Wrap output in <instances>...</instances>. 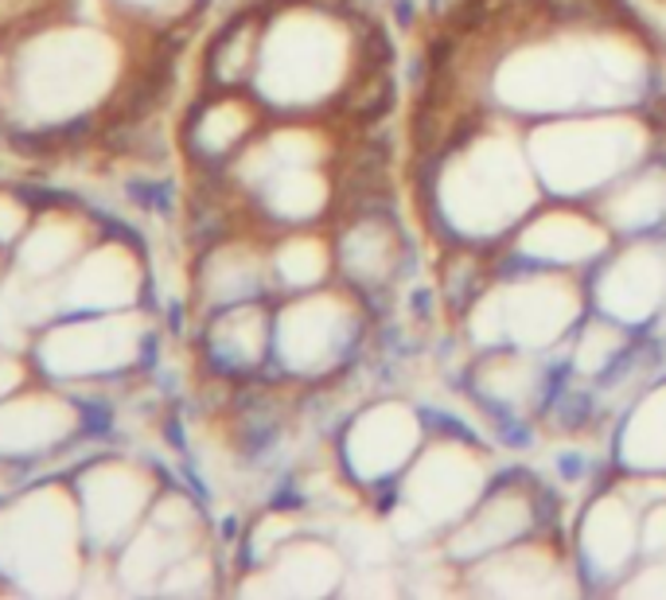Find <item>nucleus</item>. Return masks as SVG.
<instances>
[{"mask_svg":"<svg viewBox=\"0 0 666 600\" xmlns=\"http://www.w3.org/2000/svg\"><path fill=\"white\" fill-rule=\"evenodd\" d=\"M612 468L616 472H666V378H655L620 413Z\"/></svg>","mask_w":666,"mask_h":600,"instance_id":"nucleus-29","label":"nucleus"},{"mask_svg":"<svg viewBox=\"0 0 666 600\" xmlns=\"http://www.w3.org/2000/svg\"><path fill=\"white\" fill-rule=\"evenodd\" d=\"M542 530H558V499L550 495V487L526 472L495 475L483 499L436 542V550L448 565L464 569Z\"/></svg>","mask_w":666,"mask_h":600,"instance_id":"nucleus-12","label":"nucleus"},{"mask_svg":"<svg viewBox=\"0 0 666 600\" xmlns=\"http://www.w3.org/2000/svg\"><path fill=\"white\" fill-rule=\"evenodd\" d=\"M269 269H273V293L293 296L312 293L331 281L336 273V238L320 226H296L269 238Z\"/></svg>","mask_w":666,"mask_h":600,"instance_id":"nucleus-28","label":"nucleus"},{"mask_svg":"<svg viewBox=\"0 0 666 600\" xmlns=\"http://www.w3.org/2000/svg\"><path fill=\"white\" fill-rule=\"evenodd\" d=\"M94 565L71 480L20 484L0 499V589L59 597Z\"/></svg>","mask_w":666,"mask_h":600,"instance_id":"nucleus-5","label":"nucleus"},{"mask_svg":"<svg viewBox=\"0 0 666 600\" xmlns=\"http://www.w3.org/2000/svg\"><path fill=\"white\" fill-rule=\"evenodd\" d=\"M32 219H36V203L24 199V191L0 184V250L4 254L16 250V243L27 234Z\"/></svg>","mask_w":666,"mask_h":600,"instance_id":"nucleus-33","label":"nucleus"},{"mask_svg":"<svg viewBox=\"0 0 666 600\" xmlns=\"http://www.w3.org/2000/svg\"><path fill=\"white\" fill-rule=\"evenodd\" d=\"M261 24H266V9L254 4V9L234 12V16L214 32L203 55L207 90H249L254 71H258Z\"/></svg>","mask_w":666,"mask_h":600,"instance_id":"nucleus-30","label":"nucleus"},{"mask_svg":"<svg viewBox=\"0 0 666 600\" xmlns=\"http://www.w3.org/2000/svg\"><path fill=\"white\" fill-rule=\"evenodd\" d=\"M588 305L631 332H651L666 308V234L620 238L588 269Z\"/></svg>","mask_w":666,"mask_h":600,"instance_id":"nucleus-16","label":"nucleus"},{"mask_svg":"<svg viewBox=\"0 0 666 600\" xmlns=\"http://www.w3.org/2000/svg\"><path fill=\"white\" fill-rule=\"evenodd\" d=\"M616 597H635V600H666V554L658 557H640L631 565V574L616 585Z\"/></svg>","mask_w":666,"mask_h":600,"instance_id":"nucleus-34","label":"nucleus"},{"mask_svg":"<svg viewBox=\"0 0 666 600\" xmlns=\"http://www.w3.org/2000/svg\"><path fill=\"white\" fill-rule=\"evenodd\" d=\"M569 546H573V557H577L585 589L612 592L631 574V565L643 557L640 507L608 480L605 487H596L588 495V503L577 511V522L569 530Z\"/></svg>","mask_w":666,"mask_h":600,"instance_id":"nucleus-19","label":"nucleus"},{"mask_svg":"<svg viewBox=\"0 0 666 600\" xmlns=\"http://www.w3.org/2000/svg\"><path fill=\"white\" fill-rule=\"evenodd\" d=\"M620 243L608 223L596 215L593 203H565L542 199L518 231L503 243L506 266L561 269V273H588L605 261V254Z\"/></svg>","mask_w":666,"mask_h":600,"instance_id":"nucleus-15","label":"nucleus"},{"mask_svg":"<svg viewBox=\"0 0 666 600\" xmlns=\"http://www.w3.org/2000/svg\"><path fill=\"white\" fill-rule=\"evenodd\" d=\"M553 355H538V351H476L468 358V390L471 405L488 417V422L503 425H526L530 417H542L546 402L553 395Z\"/></svg>","mask_w":666,"mask_h":600,"instance_id":"nucleus-21","label":"nucleus"},{"mask_svg":"<svg viewBox=\"0 0 666 600\" xmlns=\"http://www.w3.org/2000/svg\"><path fill=\"white\" fill-rule=\"evenodd\" d=\"M429 433L425 413L401 395L366 398L343 425L331 445L339 468L363 495H383L401 480L418 452L425 448Z\"/></svg>","mask_w":666,"mask_h":600,"instance_id":"nucleus-10","label":"nucleus"},{"mask_svg":"<svg viewBox=\"0 0 666 600\" xmlns=\"http://www.w3.org/2000/svg\"><path fill=\"white\" fill-rule=\"evenodd\" d=\"M211 546V527L196 499L179 487H168L156 495L149 519L133 530L117 554H109V574L129 592H156L164 577L176 569L184 557Z\"/></svg>","mask_w":666,"mask_h":600,"instance_id":"nucleus-13","label":"nucleus"},{"mask_svg":"<svg viewBox=\"0 0 666 600\" xmlns=\"http://www.w3.org/2000/svg\"><path fill=\"white\" fill-rule=\"evenodd\" d=\"M351 577V557L339 542L301 530L266 562L246 565V581L238 589L273 592V597H331Z\"/></svg>","mask_w":666,"mask_h":600,"instance_id":"nucleus-25","label":"nucleus"},{"mask_svg":"<svg viewBox=\"0 0 666 600\" xmlns=\"http://www.w3.org/2000/svg\"><path fill=\"white\" fill-rule=\"evenodd\" d=\"M149 258L144 250L125 238V234L106 231L98 243L90 246L59 281H55V301L59 316L74 313H121V308H144L149 296ZM55 316V320H59Z\"/></svg>","mask_w":666,"mask_h":600,"instance_id":"nucleus-18","label":"nucleus"},{"mask_svg":"<svg viewBox=\"0 0 666 600\" xmlns=\"http://www.w3.org/2000/svg\"><path fill=\"white\" fill-rule=\"evenodd\" d=\"M156 323L144 308L121 313H74L44 323L32 336V358L39 378L82 390H106L125 383L149 363Z\"/></svg>","mask_w":666,"mask_h":600,"instance_id":"nucleus-9","label":"nucleus"},{"mask_svg":"<svg viewBox=\"0 0 666 600\" xmlns=\"http://www.w3.org/2000/svg\"><path fill=\"white\" fill-rule=\"evenodd\" d=\"M491 484L495 464L488 448L460 433H441L425 440L418 460L390 487V507L383 519L398 546L429 550L483 499Z\"/></svg>","mask_w":666,"mask_h":600,"instance_id":"nucleus-7","label":"nucleus"},{"mask_svg":"<svg viewBox=\"0 0 666 600\" xmlns=\"http://www.w3.org/2000/svg\"><path fill=\"white\" fill-rule=\"evenodd\" d=\"M141 71L117 20L51 16L24 27L0 63V114L24 137H71L109 117L129 79Z\"/></svg>","mask_w":666,"mask_h":600,"instance_id":"nucleus-1","label":"nucleus"},{"mask_svg":"<svg viewBox=\"0 0 666 600\" xmlns=\"http://www.w3.org/2000/svg\"><path fill=\"white\" fill-rule=\"evenodd\" d=\"M523 137L546 199L565 203H596V196L631 168L666 156V126L640 109L542 117Z\"/></svg>","mask_w":666,"mask_h":600,"instance_id":"nucleus-4","label":"nucleus"},{"mask_svg":"<svg viewBox=\"0 0 666 600\" xmlns=\"http://www.w3.org/2000/svg\"><path fill=\"white\" fill-rule=\"evenodd\" d=\"M635 336L631 328H623L620 320L605 313H588L577 323V332L569 336L565 343V375L577 378V383L596 386L605 375H612L620 367L628 351L635 348Z\"/></svg>","mask_w":666,"mask_h":600,"instance_id":"nucleus-31","label":"nucleus"},{"mask_svg":"<svg viewBox=\"0 0 666 600\" xmlns=\"http://www.w3.org/2000/svg\"><path fill=\"white\" fill-rule=\"evenodd\" d=\"M39 378L32 348H20V343L0 340V402L12 395H20L24 386H32Z\"/></svg>","mask_w":666,"mask_h":600,"instance_id":"nucleus-35","label":"nucleus"},{"mask_svg":"<svg viewBox=\"0 0 666 600\" xmlns=\"http://www.w3.org/2000/svg\"><path fill=\"white\" fill-rule=\"evenodd\" d=\"M371 63V39L359 36L351 12L320 0H284L266 9L249 90L269 114L312 117L343 106L347 90Z\"/></svg>","mask_w":666,"mask_h":600,"instance_id":"nucleus-3","label":"nucleus"},{"mask_svg":"<svg viewBox=\"0 0 666 600\" xmlns=\"http://www.w3.org/2000/svg\"><path fill=\"white\" fill-rule=\"evenodd\" d=\"M460 585L480 597H561V592L585 589L573 546L561 530H542L499 554L464 565Z\"/></svg>","mask_w":666,"mask_h":600,"instance_id":"nucleus-17","label":"nucleus"},{"mask_svg":"<svg viewBox=\"0 0 666 600\" xmlns=\"http://www.w3.org/2000/svg\"><path fill=\"white\" fill-rule=\"evenodd\" d=\"M199 358L207 375L249 383L273 367V296L214 308L199 320Z\"/></svg>","mask_w":666,"mask_h":600,"instance_id":"nucleus-24","label":"nucleus"},{"mask_svg":"<svg viewBox=\"0 0 666 600\" xmlns=\"http://www.w3.org/2000/svg\"><path fill=\"white\" fill-rule=\"evenodd\" d=\"M269 109L254 90H207L196 106L187 109L179 144L187 164L203 176L222 172L254 137L266 129Z\"/></svg>","mask_w":666,"mask_h":600,"instance_id":"nucleus-23","label":"nucleus"},{"mask_svg":"<svg viewBox=\"0 0 666 600\" xmlns=\"http://www.w3.org/2000/svg\"><path fill=\"white\" fill-rule=\"evenodd\" d=\"M74 499H79L82 530L94 557L106 562L109 554L133 538V530L149 519L152 503L164 492L156 468L129 452H98L71 475Z\"/></svg>","mask_w":666,"mask_h":600,"instance_id":"nucleus-11","label":"nucleus"},{"mask_svg":"<svg viewBox=\"0 0 666 600\" xmlns=\"http://www.w3.org/2000/svg\"><path fill=\"white\" fill-rule=\"evenodd\" d=\"M90 410L74 390L36 378L0 402V460L24 468L51 464L59 452L86 445Z\"/></svg>","mask_w":666,"mask_h":600,"instance_id":"nucleus-14","label":"nucleus"},{"mask_svg":"<svg viewBox=\"0 0 666 600\" xmlns=\"http://www.w3.org/2000/svg\"><path fill=\"white\" fill-rule=\"evenodd\" d=\"M4 273H9V254L0 250V285H4Z\"/></svg>","mask_w":666,"mask_h":600,"instance_id":"nucleus-37","label":"nucleus"},{"mask_svg":"<svg viewBox=\"0 0 666 600\" xmlns=\"http://www.w3.org/2000/svg\"><path fill=\"white\" fill-rule=\"evenodd\" d=\"M371 301L343 281L273 301V375L320 386L355 367L371 332Z\"/></svg>","mask_w":666,"mask_h":600,"instance_id":"nucleus-8","label":"nucleus"},{"mask_svg":"<svg viewBox=\"0 0 666 600\" xmlns=\"http://www.w3.org/2000/svg\"><path fill=\"white\" fill-rule=\"evenodd\" d=\"M269 238L258 226H231L214 234L211 243L191 261V305L199 316L214 308L242 305V301H266L273 293V269H269Z\"/></svg>","mask_w":666,"mask_h":600,"instance_id":"nucleus-20","label":"nucleus"},{"mask_svg":"<svg viewBox=\"0 0 666 600\" xmlns=\"http://www.w3.org/2000/svg\"><path fill=\"white\" fill-rule=\"evenodd\" d=\"M106 226L79 203H44L36 207V219L27 234L9 254V273L27 281H59L90 246L98 243Z\"/></svg>","mask_w":666,"mask_h":600,"instance_id":"nucleus-26","label":"nucleus"},{"mask_svg":"<svg viewBox=\"0 0 666 600\" xmlns=\"http://www.w3.org/2000/svg\"><path fill=\"white\" fill-rule=\"evenodd\" d=\"M640 550L643 557L666 554V499L640 511Z\"/></svg>","mask_w":666,"mask_h":600,"instance_id":"nucleus-36","label":"nucleus"},{"mask_svg":"<svg viewBox=\"0 0 666 600\" xmlns=\"http://www.w3.org/2000/svg\"><path fill=\"white\" fill-rule=\"evenodd\" d=\"M331 238H336V273L343 285L366 296L371 308L378 296L394 293L409 266V238L383 203L351 211Z\"/></svg>","mask_w":666,"mask_h":600,"instance_id":"nucleus-22","label":"nucleus"},{"mask_svg":"<svg viewBox=\"0 0 666 600\" xmlns=\"http://www.w3.org/2000/svg\"><path fill=\"white\" fill-rule=\"evenodd\" d=\"M596 215L616 238L666 234V156H651L596 196Z\"/></svg>","mask_w":666,"mask_h":600,"instance_id":"nucleus-27","label":"nucleus"},{"mask_svg":"<svg viewBox=\"0 0 666 600\" xmlns=\"http://www.w3.org/2000/svg\"><path fill=\"white\" fill-rule=\"evenodd\" d=\"M106 4L125 27L141 32H164L199 9V0H106Z\"/></svg>","mask_w":666,"mask_h":600,"instance_id":"nucleus-32","label":"nucleus"},{"mask_svg":"<svg viewBox=\"0 0 666 600\" xmlns=\"http://www.w3.org/2000/svg\"><path fill=\"white\" fill-rule=\"evenodd\" d=\"M588 313L593 305L581 273L503 266L491 285L464 308L460 336L471 355L495 348L558 355Z\"/></svg>","mask_w":666,"mask_h":600,"instance_id":"nucleus-6","label":"nucleus"},{"mask_svg":"<svg viewBox=\"0 0 666 600\" xmlns=\"http://www.w3.org/2000/svg\"><path fill=\"white\" fill-rule=\"evenodd\" d=\"M542 199L526 137L476 121L433 156V179L421 203L444 243L503 246Z\"/></svg>","mask_w":666,"mask_h":600,"instance_id":"nucleus-2","label":"nucleus"}]
</instances>
